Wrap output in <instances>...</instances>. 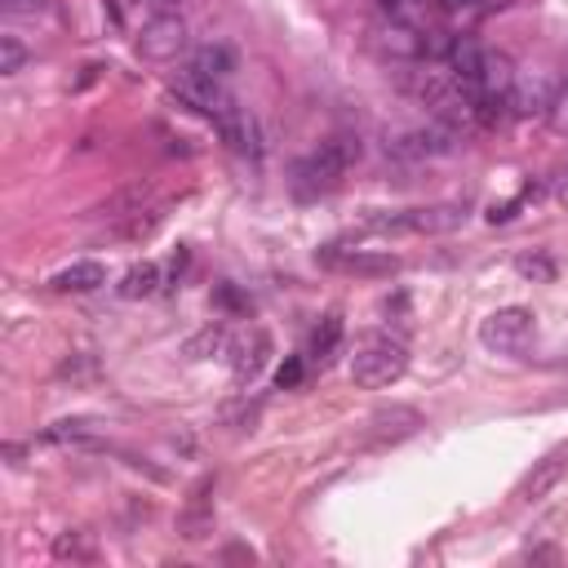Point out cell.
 Instances as JSON below:
<instances>
[{
	"instance_id": "1",
	"label": "cell",
	"mask_w": 568,
	"mask_h": 568,
	"mask_svg": "<svg viewBox=\"0 0 568 568\" xmlns=\"http://www.w3.org/2000/svg\"><path fill=\"white\" fill-rule=\"evenodd\" d=\"M408 368V346L390 333H368L355 342V355H351V382L364 386V390H382L390 382H399Z\"/></svg>"
},
{
	"instance_id": "2",
	"label": "cell",
	"mask_w": 568,
	"mask_h": 568,
	"mask_svg": "<svg viewBox=\"0 0 568 568\" xmlns=\"http://www.w3.org/2000/svg\"><path fill=\"white\" fill-rule=\"evenodd\" d=\"M351 160H359V142H351V138H328V142H320L311 155L297 160L293 182H297L302 195L333 191V186L342 182V173L351 169Z\"/></svg>"
},
{
	"instance_id": "3",
	"label": "cell",
	"mask_w": 568,
	"mask_h": 568,
	"mask_svg": "<svg viewBox=\"0 0 568 568\" xmlns=\"http://www.w3.org/2000/svg\"><path fill=\"white\" fill-rule=\"evenodd\" d=\"M462 222H466V204L444 200V204H426V209H404V213H390V217H373L368 226H373V231H417V235H444V231H457Z\"/></svg>"
},
{
	"instance_id": "4",
	"label": "cell",
	"mask_w": 568,
	"mask_h": 568,
	"mask_svg": "<svg viewBox=\"0 0 568 568\" xmlns=\"http://www.w3.org/2000/svg\"><path fill=\"white\" fill-rule=\"evenodd\" d=\"M532 311L528 306H497L493 315H484V324H479V342L488 346V351H497V355H515V351H524V342L532 337Z\"/></svg>"
},
{
	"instance_id": "5",
	"label": "cell",
	"mask_w": 568,
	"mask_h": 568,
	"mask_svg": "<svg viewBox=\"0 0 568 568\" xmlns=\"http://www.w3.org/2000/svg\"><path fill=\"white\" fill-rule=\"evenodd\" d=\"M133 44H138V53L146 62H173L186 49V22H182V13H151L142 22V31H138Z\"/></svg>"
},
{
	"instance_id": "6",
	"label": "cell",
	"mask_w": 568,
	"mask_h": 568,
	"mask_svg": "<svg viewBox=\"0 0 568 568\" xmlns=\"http://www.w3.org/2000/svg\"><path fill=\"white\" fill-rule=\"evenodd\" d=\"M368 40H373V49H377L382 58H395V62H413V58L426 53V36H422V27H417V22L386 18V13L368 27Z\"/></svg>"
},
{
	"instance_id": "7",
	"label": "cell",
	"mask_w": 568,
	"mask_h": 568,
	"mask_svg": "<svg viewBox=\"0 0 568 568\" xmlns=\"http://www.w3.org/2000/svg\"><path fill=\"white\" fill-rule=\"evenodd\" d=\"M213 129H217V138H222L235 155H248V160L262 155V124H257V115H253L248 106H240L235 98L213 115Z\"/></svg>"
},
{
	"instance_id": "8",
	"label": "cell",
	"mask_w": 568,
	"mask_h": 568,
	"mask_svg": "<svg viewBox=\"0 0 568 568\" xmlns=\"http://www.w3.org/2000/svg\"><path fill=\"white\" fill-rule=\"evenodd\" d=\"M559 80L541 67H528V71H515V89H510V111L515 115H546L550 111V98H555Z\"/></svg>"
},
{
	"instance_id": "9",
	"label": "cell",
	"mask_w": 568,
	"mask_h": 568,
	"mask_svg": "<svg viewBox=\"0 0 568 568\" xmlns=\"http://www.w3.org/2000/svg\"><path fill=\"white\" fill-rule=\"evenodd\" d=\"M173 93H178V102H186L191 111H200V115H209V120L231 102V93H226L217 80H204V75H195V71H182L178 84H173Z\"/></svg>"
},
{
	"instance_id": "10",
	"label": "cell",
	"mask_w": 568,
	"mask_h": 568,
	"mask_svg": "<svg viewBox=\"0 0 568 568\" xmlns=\"http://www.w3.org/2000/svg\"><path fill=\"white\" fill-rule=\"evenodd\" d=\"M186 71H195V75H204V80L226 84V80L235 75V49H231L226 40H204V44H195V49H191Z\"/></svg>"
},
{
	"instance_id": "11",
	"label": "cell",
	"mask_w": 568,
	"mask_h": 568,
	"mask_svg": "<svg viewBox=\"0 0 568 568\" xmlns=\"http://www.w3.org/2000/svg\"><path fill=\"white\" fill-rule=\"evenodd\" d=\"M568 475V453L559 448V453H550V457H541V462H532V470L519 479V488H515V497L519 501H541L559 479Z\"/></svg>"
},
{
	"instance_id": "12",
	"label": "cell",
	"mask_w": 568,
	"mask_h": 568,
	"mask_svg": "<svg viewBox=\"0 0 568 568\" xmlns=\"http://www.w3.org/2000/svg\"><path fill=\"white\" fill-rule=\"evenodd\" d=\"M417 426H422V417H417L413 408H382V413L368 417L364 439H368V444H399V439L417 435Z\"/></svg>"
},
{
	"instance_id": "13",
	"label": "cell",
	"mask_w": 568,
	"mask_h": 568,
	"mask_svg": "<svg viewBox=\"0 0 568 568\" xmlns=\"http://www.w3.org/2000/svg\"><path fill=\"white\" fill-rule=\"evenodd\" d=\"M49 284H53L58 293H93V288L106 284V266L93 262V257H80V262H71V266H62Z\"/></svg>"
},
{
	"instance_id": "14",
	"label": "cell",
	"mask_w": 568,
	"mask_h": 568,
	"mask_svg": "<svg viewBox=\"0 0 568 568\" xmlns=\"http://www.w3.org/2000/svg\"><path fill=\"white\" fill-rule=\"evenodd\" d=\"M320 257H324V262H337V266H346V271H359V275H390V271H399V257H390V253H368V248H355V253L324 248Z\"/></svg>"
},
{
	"instance_id": "15",
	"label": "cell",
	"mask_w": 568,
	"mask_h": 568,
	"mask_svg": "<svg viewBox=\"0 0 568 568\" xmlns=\"http://www.w3.org/2000/svg\"><path fill=\"white\" fill-rule=\"evenodd\" d=\"M266 359H271V337L257 328V333L240 346V355H235V364H231V368H235V382H253V377L266 368Z\"/></svg>"
},
{
	"instance_id": "16",
	"label": "cell",
	"mask_w": 568,
	"mask_h": 568,
	"mask_svg": "<svg viewBox=\"0 0 568 568\" xmlns=\"http://www.w3.org/2000/svg\"><path fill=\"white\" fill-rule=\"evenodd\" d=\"M155 288H160V266H155V262H138V266H129L124 280L115 284V293L129 297V302H133V297H151Z\"/></svg>"
},
{
	"instance_id": "17",
	"label": "cell",
	"mask_w": 568,
	"mask_h": 568,
	"mask_svg": "<svg viewBox=\"0 0 568 568\" xmlns=\"http://www.w3.org/2000/svg\"><path fill=\"white\" fill-rule=\"evenodd\" d=\"M102 430V422L98 417H62V422H53L49 430H44V439H53V444H80V439H93Z\"/></svg>"
},
{
	"instance_id": "18",
	"label": "cell",
	"mask_w": 568,
	"mask_h": 568,
	"mask_svg": "<svg viewBox=\"0 0 568 568\" xmlns=\"http://www.w3.org/2000/svg\"><path fill=\"white\" fill-rule=\"evenodd\" d=\"M337 342H342V315H337V311H328V315L315 324V333H311V355L324 364V359L337 351Z\"/></svg>"
},
{
	"instance_id": "19",
	"label": "cell",
	"mask_w": 568,
	"mask_h": 568,
	"mask_svg": "<svg viewBox=\"0 0 568 568\" xmlns=\"http://www.w3.org/2000/svg\"><path fill=\"white\" fill-rule=\"evenodd\" d=\"M222 346H226V328H222V324H204L195 337H186L182 355H186V359H209V355H217Z\"/></svg>"
},
{
	"instance_id": "20",
	"label": "cell",
	"mask_w": 568,
	"mask_h": 568,
	"mask_svg": "<svg viewBox=\"0 0 568 568\" xmlns=\"http://www.w3.org/2000/svg\"><path fill=\"white\" fill-rule=\"evenodd\" d=\"M98 550H93V541H89V532H58L53 537V559H71V564H89Z\"/></svg>"
},
{
	"instance_id": "21",
	"label": "cell",
	"mask_w": 568,
	"mask_h": 568,
	"mask_svg": "<svg viewBox=\"0 0 568 568\" xmlns=\"http://www.w3.org/2000/svg\"><path fill=\"white\" fill-rule=\"evenodd\" d=\"M213 532V510L204 506V497H195V506L182 515V537L186 541H200V537H209Z\"/></svg>"
},
{
	"instance_id": "22",
	"label": "cell",
	"mask_w": 568,
	"mask_h": 568,
	"mask_svg": "<svg viewBox=\"0 0 568 568\" xmlns=\"http://www.w3.org/2000/svg\"><path fill=\"white\" fill-rule=\"evenodd\" d=\"M22 67H27V44L13 31H4L0 36V75H18Z\"/></svg>"
},
{
	"instance_id": "23",
	"label": "cell",
	"mask_w": 568,
	"mask_h": 568,
	"mask_svg": "<svg viewBox=\"0 0 568 568\" xmlns=\"http://www.w3.org/2000/svg\"><path fill=\"white\" fill-rule=\"evenodd\" d=\"M546 124H550L559 138H568V80H559V89H555V98H550V111H546Z\"/></svg>"
},
{
	"instance_id": "24",
	"label": "cell",
	"mask_w": 568,
	"mask_h": 568,
	"mask_svg": "<svg viewBox=\"0 0 568 568\" xmlns=\"http://www.w3.org/2000/svg\"><path fill=\"white\" fill-rule=\"evenodd\" d=\"M377 9L386 18H399V22H417L422 18V0H377Z\"/></svg>"
},
{
	"instance_id": "25",
	"label": "cell",
	"mask_w": 568,
	"mask_h": 568,
	"mask_svg": "<svg viewBox=\"0 0 568 568\" xmlns=\"http://www.w3.org/2000/svg\"><path fill=\"white\" fill-rule=\"evenodd\" d=\"M275 382H280V386H297V382H302V359H288V364L275 373Z\"/></svg>"
},
{
	"instance_id": "26",
	"label": "cell",
	"mask_w": 568,
	"mask_h": 568,
	"mask_svg": "<svg viewBox=\"0 0 568 568\" xmlns=\"http://www.w3.org/2000/svg\"><path fill=\"white\" fill-rule=\"evenodd\" d=\"M9 13H36V9H44L49 0H0Z\"/></svg>"
},
{
	"instance_id": "27",
	"label": "cell",
	"mask_w": 568,
	"mask_h": 568,
	"mask_svg": "<svg viewBox=\"0 0 568 568\" xmlns=\"http://www.w3.org/2000/svg\"><path fill=\"white\" fill-rule=\"evenodd\" d=\"M515 266H519L524 275H550V262H532V257H519Z\"/></svg>"
},
{
	"instance_id": "28",
	"label": "cell",
	"mask_w": 568,
	"mask_h": 568,
	"mask_svg": "<svg viewBox=\"0 0 568 568\" xmlns=\"http://www.w3.org/2000/svg\"><path fill=\"white\" fill-rule=\"evenodd\" d=\"M146 4H151L155 13H178V4H182V0H146Z\"/></svg>"
},
{
	"instance_id": "29",
	"label": "cell",
	"mask_w": 568,
	"mask_h": 568,
	"mask_svg": "<svg viewBox=\"0 0 568 568\" xmlns=\"http://www.w3.org/2000/svg\"><path fill=\"white\" fill-rule=\"evenodd\" d=\"M444 4H448V9H475L479 0H444Z\"/></svg>"
}]
</instances>
